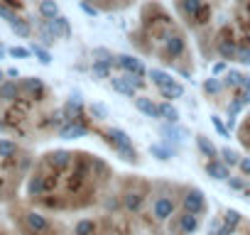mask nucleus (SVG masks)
Returning <instances> with one entry per match:
<instances>
[{"instance_id": "f03ea898", "label": "nucleus", "mask_w": 250, "mask_h": 235, "mask_svg": "<svg viewBox=\"0 0 250 235\" xmlns=\"http://www.w3.org/2000/svg\"><path fill=\"white\" fill-rule=\"evenodd\" d=\"M88 135V128L81 123V120H69L59 128V137L62 140H79V137H86Z\"/></svg>"}, {"instance_id": "c03bdc74", "label": "nucleus", "mask_w": 250, "mask_h": 235, "mask_svg": "<svg viewBox=\"0 0 250 235\" xmlns=\"http://www.w3.org/2000/svg\"><path fill=\"white\" fill-rule=\"evenodd\" d=\"M81 10L86 13V15H91V18H96L98 15V8H93V5H88L86 0H81Z\"/></svg>"}, {"instance_id": "f8f14e48", "label": "nucleus", "mask_w": 250, "mask_h": 235, "mask_svg": "<svg viewBox=\"0 0 250 235\" xmlns=\"http://www.w3.org/2000/svg\"><path fill=\"white\" fill-rule=\"evenodd\" d=\"M20 88H22L25 93H30L32 98H40V96H44V83H42L37 76H32V78H25Z\"/></svg>"}, {"instance_id": "f704fd0d", "label": "nucleus", "mask_w": 250, "mask_h": 235, "mask_svg": "<svg viewBox=\"0 0 250 235\" xmlns=\"http://www.w3.org/2000/svg\"><path fill=\"white\" fill-rule=\"evenodd\" d=\"M96 233V223L93 220H79L76 223V235H93Z\"/></svg>"}, {"instance_id": "a19ab883", "label": "nucleus", "mask_w": 250, "mask_h": 235, "mask_svg": "<svg viewBox=\"0 0 250 235\" xmlns=\"http://www.w3.org/2000/svg\"><path fill=\"white\" fill-rule=\"evenodd\" d=\"M211 123L216 125V130H218V135H221V137H230V133H228V128H226V125H223L221 120H218V118H211Z\"/></svg>"}, {"instance_id": "aec40b11", "label": "nucleus", "mask_w": 250, "mask_h": 235, "mask_svg": "<svg viewBox=\"0 0 250 235\" xmlns=\"http://www.w3.org/2000/svg\"><path fill=\"white\" fill-rule=\"evenodd\" d=\"M40 15L44 20H54L59 15V8H57L54 0H40Z\"/></svg>"}, {"instance_id": "7c9ffc66", "label": "nucleus", "mask_w": 250, "mask_h": 235, "mask_svg": "<svg viewBox=\"0 0 250 235\" xmlns=\"http://www.w3.org/2000/svg\"><path fill=\"white\" fill-rule=\"evenodd\" d=\"M32 54L37 57V61H40V64H44V66H47V64H52V54H49L42 44H32Z\"/></svg>"}, {"instance_id": "5fc2aeb1", "label": "nucleus", "mask_w": 250, "mask_h": 235, "mask_svg": "<svg viewBox=\"0 0 250 235\" xmlns=\"http://www.w3.org/2000/svg\"><path fill=\"white\" fill-rule=\"evenodd\" d=\"M245 194H248V196H250V189H248V191H245Z\"/></svg>"}, {"instance_id": "8fccbe9b", "label": "nucleus", "mask_w": 250, "mask_h": 235, "mask_svg": "<svg viewBox=\"0 0 250 235\" xmlns=\"http://www.w3.org/2000/svg\"><path fill=\"white\" fill-rule=\"evenodd\" d=\"M5 76H10V78H18V76H20V71H18V69H8V71H5Z\"/></svg>"}, {"instance_id": "20e7f679", "label": "nucleus", "mask_w": 250, "mask_h": 235, "mask_svg": "<svg viewBox=\"0 0 250 235\" xmlns=\"http://www.w3.org/2000/svg\"><path fill=\"white\" fill-rule=\"evenodd\" d=\"M47 30L54 35V37H71V25H69V18L64 15H57L54 20H47Z\"/></svg>"}, {"instance_id": "79ce46f5", "label": "nucleus", "mask_w": 250, "mask_h": 235, "mask_svg": "<svg viewBox=\"0 0 250 235\" xmlns=\"http://www.w3.org/2000/svg\"><path fill=\"white\" fill-rule=\"evenodd\" d=\"M0 18H3L5 22H13V20H15L18 15H15V13H13L10 8H5V5H0Z\"/></svg>"}, {"instance_id": "5701e85b", "label": "nucleus", "mask_w": 250, "mask_h": 235, "mask_svg": "<svg viewBox=\"0 0 250 235\" xmlns=\"http://www.w3.org/2000/svg\"><path fill=\"white\" fill-rule=\"evenodd\" d=\"M18 96H20V86H18L15 81L0 86V98H3V100H15Z\"/></svg>"}, {"instance_id": "4be33fe9", "label": "nucleus", "mask_w": 250, "mask_h": 235, "mask_svg": "<svg viewBox=\"0 0 250 235\" xmlns=\"http://www.w3.org/2000/svg\"><path fill=\"white\" fill-rule=\"evenodd\" d=\"M147 76H150V81H152L157 88H162V86H167L169 81H174V78H172L167 71H162V69H150V71H147Z\"/></svg>"}, {"instance_id": "7ed1b4c3", "label": "nucleus", "mask_w": 250, "mask_h": 235, "mask_svg": "<svg viewBox=\"0 0 250 235\" xmlns=\"http://www.w3.org/2000/svg\"><path fill=\"white\" fill-rule=\"evenodd\" d=\"M115 66H120L123 71H128V74H138V76H145V66L138 57L133 54H120L115 57Z\"/></svg>"}, {"instance_id": "4468645a", "label": "nucleus", "mask_w": 250, "mask_h": 235, "mask_svg": "<svg viewBox=\"0 0 250 235\" xmlns=\"http://www.w3.org/2000/svg\"><path fill=\"white\" fill-rule=\"evenodd\" d=\"M206 172H208L211 179H218V181H226V179L230 176V174H228V167L221 164V162H216V159H211V162L206 164Z\"/></svg>"}, {"instance_id": "423d86ee", "label": "nucleus", "mask_w": 250, "mask_h": 235, "mask_svg": "<svg viewBox=\"0 0 250 235\" xmlns=\"http://www.w3.org/2000/svg\"><path fill=\"white\" fill-rule=\"evenodd\" d=\"M184 211H189V213H194V215H199L201 211H204V194L199 191V189H194V191H189L187 196H184Z\"/></svg>"}, {"instance_id": "cd10ccee", "label": "nucleus", "mask_w": 250, "mask_h": 235, "mask_svg": "<svg viewBox=\"0 0 250 235\" xmlns=\"http://www.w3.org/2000/svg\"><path fill=\"white\" fill-rule=\"evenodd\" d=\"M150 155H155L157 159L167 162V159L174 157V150H169V147H165V145H150Z\"/></svg>"}, {"instance_id": "bb28decb", "label": "nucleus", "mask_w": 250, "mask_h": 235, "mask_svg": "<svg viewBox=\"0 0 250 235\" xmlns=\"http://www.w3.org/2000/svg\"><path fill=\"white\" fill-rule=\"evenodd\" d=\"M196 145H199V150H201L206 157H211V159L218 155V150H216V147L208 142V137H204V135H196Z\"/></svg>"}, {"instance_id": "2eb2a0df", "label": "nucleus", "mask_w": 250, "mask_h": 235, "mask_svg": "<svg viewBox=\"0 0 250 235\" xmlns=\"http://www.w3.org/2000/svg\"><path fill=\"white\" fill-rule=\"evenodd\" d=\"M47 189H49V181H47L42 174H35V176L30 179V184H27V191H30V196H42Z\"/></svg>"}, {"instance_id": "49530a36", "label": "nucleus", "mask_w": 250, "mask_h": 235, "mask_svg": "<svg viewBox=\"0 0 250 235\" xmlns=\"http://www.w3.org/2000/svg\"><path fill=\"white\" fill-rule=\"evenodd\" d=\"M238 88H240V96H243L245 91H250V76H243V78H240V86H238Z\"/></svg>"}, {"instance_id": "473e14b6", "label": "nucleus", "mask_w": 250, "mask_h": 235, "mask_svg": "<svg viewBox=\"0 0 250 235\" xmlns=\"http://www.w3.org/2000/svg\"><path fill=\"white\" fill-rule=\"evenodd\" d=\"M218 155L223 157V164H226V167H228V164H230V167H235V164L240 162V157H238V152H233V150H228V147H223V150H218Z\"/></svg>"}, {"instance_id": "1a4fd4ad", "label": "nucleus", "mask_w": 250, "mask_h": 235, "mask_svg": "<svg viewBox=\"0 0 250 235\" xmlns=\"http://www.w3.org/2000/svg\"><path fill=\"white\" fill-rule=\"evenodd\" d=\"M110 86H113V91H118V93H123V96H128V98H135V91H138V88L130 83L128 74L113 76V78H110Z\"/></svg>"}, {"instance_id": "f3484780", "label": "nucleus", "mask_w": 250, "mask_h": 235, "mask_svg": "<svg viewBox=\"0 0 250 235\" xmlns=\"http://www.w3.org/2000/svg\"><path fill=\"white\" fill-rule=\"evenodd\" d=\"M27 225H30L35 233H47V230H49L47 218H44V215H40V213H27Z\"/></svg>"}, {"instance_id": "9b49d317", "label": "nucleus", "mask_w": 250, "mask_h": 235, "mask_svg": "<svg viewBox=\"0 0 250 235\" xmlns=\"http://www.w3.org/2000/svg\"><path fill=\"white\" fill-rule=\"evenodd\" d=\"M201 5H204L201 0H179V13H182L184 18H189V20H196Z\"/></svg>"}, {"instance_id": "de8ad7c7", "label": "nucleus", "mask_w": 250, "mask_h": 235, "mask_svg": "<svg viewBox=\"0 0 250 235\" xmlns=\"http://www.w3.org/2000/svg\"><path fill=\"white\" fill-rule=\"evenodd\" d=\"M223 71H226V64H223V61H218V64L211 66V74H213V76H216V74H223Z\"/></svg>"}, {"instance_id": "09e8293b", "label": "nucleus", "mask_w": 250, "mask_h": 235, "mask_svg": "<svg viewBox=\"0 0 250 235\" xmlns=\"http://www.w3.org/2000/svg\"><path fill=\"white\" fill-rule=\"evenodd\" d=\"M233 233V228H228V225H223V228H218L216 233H208V235H230Z\"/></svg>"}, {"instance_id": "0eeeda50", "label": "nucleus", "mask_w": 250, "mask_h": 235, "mask_svg": "<svg viewBox=\"0 0 250 235\" xmlns=\"http://www.w3.org/2000/svg\"><path fill=\"white\" fill-rule=\"evenodd\" d=\"M184 49H187V44H184L182 37L169 35V37L165 39V57H167V59H177V57H182Z\"/></svg>"}, {"instance_id": "ea45409f", "label": "nucleus", "mask_w": 250, "mask_h": 235, "mask_svg": "<svg viewBox=\"0 0 250 235\" xmlns=\"http://www.w3.org/2000/svg\"><path fill=\"white\" fill-rule=\"evenodd\" d=\"M240 108H243V100H240V96H235V98H233V103L228 105V115H238V113H240Z\"/></svg>"}, {"instance_id": "393cba45", "label": "nucleus", "mask_w": 250, "mask_h": 235, "mask_svg": "<svg viewBox=\"0 0 250 235\" xmlns=\"http://www.w3.org/2000/svg\"><path fill=\"white\" fill-rule=\"evenodd\" d=\"M123 203H125V208L128 211H140V206H143V194H125V198H123Z\"/></svg>"}, {"instance_id": "dca6fc26", "label": "nucleus", "mask_w": 250, "mask_h": 235, "mask_svg": "<svg viewBox=\"0 0 250 235\" xmlns=\"http://www.w3.org/2000/svg\"><path fill=\"white\" fill-rule=\"evenodd\" d=\"M160 93H162V98L174 100V98H182V96H184V86H182V83H177V81H169L167 86H162V88H160Z\"/></svg>"}, {"instance_id": "f257e3e1", "label": "nucleus", "mask_w": 250, "mask_h": 235, "mask_svg": "<svg viewBox=\"0 0 250 235\" xmlns=\"http://www.w3.org/2000/svg\"><path fill=\"white\" fill-rule=\"evenodd\" d=\"M108 140H110V145L115 147V152L123 157V159H135V150H133V142H130V137H128V133L125 130H120V128H110L108 130Z\"/></svg>"}, {"instance_id": "58836bf2", "label": "nucleus", "mask_w": 250, "mask_h": 235, "mask_svg": "<svg viewBox=\"0 0 250 235\" xmlns=\"http://www.w3.org/2000/svg\"><path fill=\"white\" fill-rule=\"evenodd\" d=\"M10 54H13V57H18V59H27V57L32 54V49H25V47H13V49H10Z\"/></svg>"}, {"instance_id": "c9c22d12", "label": "nucleus", "mask_w": 250, "mask_h": 235, "mask_svg": "<svg viewBox=\"0 0 250 235\" xmlns=\"http://www.w3.org/2000/svg\"><path fill=\"white\" fill-rule=\"evenodd\" d=\"M15 152H18V145L15 142L0 140V157H15Z\"/></svg>"}, {"instance_id": "72a5a7b5", "label": "nucleus", "mask_w": 250, "mask_h": 235, "mask_svg": "<svg viewBox=\"0 0 250 235\" xmlns=\"http://www.w3.org/2000/svg\"><path fill=\"white\" fill-rule=\"evenodd\" d=\"M88 113L96 118V120H105V118H108V108L103 103H91L88 105Z\"/></svg>"}, {"instance_id": "a878e982", "label": "nucleus", "mask_w": 250, "mask_h": 235, "mask_svg": "<svg viewBox=\"0 0 250 235\" xmlns=\"http://www.w3.org/2000/svg\"><path fill=\"white\" fill-rule=\"evenodd\" d=\"M8 25H10V30H13L18 37H30V32H32V30H30V25H27L25 20H20V18H15V20H13V22H8Z\"/></svg>"}, {"instance_id": "6e6552de", "label": "nucleus", "mask_w": 250, "mask_h": 235, "mask_svg": "<svg viewBox=\"0 0 250 235\" xmlns=\"http://www.w3.org/2000/svg\"><path fill=\"white\" fill-rule=\"evenodd\" d=\"M47 162H49V167H52L54 172H62V169H66V167L74 162V155H71V152H64V150H57V152L47 155Z\"/></svg>"}, {"instance_id": "a18cd8bd", "label": "nucleus", "mask_w": 250, "mask_h": 235, "mask_svg": "<svg viewBox=\"0 0 250 235\" xmlns=\"http://www.w3.org/2000/svg\"><path fill=\"white\" fill-rule=\"evenodd\" d=\"M226 181H228V186H230V189H238V191H240V189H245V184H243L240 179H230V176H228Z\"/></svg>"}, {"instance_id": "e433bc0d", "label": "nucleus", "mask_w": 250, "mask_h": 235, "mask_svg": "<svg viewBox=\"0 0 250 235\" xmlns=\"http://www.w3.org/2000/svg\"><path fill=\"white\" fill-rule=\"evenodd\" d=\"M235 59H238L243 66H250V49H245V47H238V54H235Z\"/></svg>"}, {"instance_id": "b1692460", "label": "nucleus", "mask_w": 250, "mask_h": 235, "mask_svg": "<svg viewBox=\"0 0 250 235\" xmlns=\"http://www.w3.org/2000/svg\"><path fill=\"white\" fill-rule=\"evenodd\" d=\"M91 74H93V78H98V81H103V78H110V66H108L105 61H93V66H91Z\"/></svg>"}, {"instance_id": "3c124183", "label": "nucleus", "mask_w": 250, "mask_h": 235, "mask_svg": "<svg viewBox=\"0 0 250 235\" xmlns=\"http://www.w3.org/2000/svg\"><path fill=\"white\" fill-rule=\"evenodd\" d=\"M218 228H221V223H218V220H211V225H208V233H216Z\"/></svg>"}, {"instance_id": "a211bd4d", "label": "nucleus", "mask_w": 250, "mask_h": 235, "mask_svg": "<svg viewBox=\"0 0 250 235\" xmlns=\"http://www.w3.org/2000/svg\"><path fill=\"white\" fill-rule=\"evenodd\" d=\"M196 228H199V220H196V215H194V213H189V211H187L184 215H179V230H182V233L191 235Z\"/></svg>"}, {"instance_id": "9d476101", "label": "nucleus", "mask_w": 250, "mask_h": 235, "mask_svg": "<svg viewBox=\"0 0 250 235\" xmlns=\"http://www.w3.org/2000/svg\"><path fill=\"white\" fill-rule=\"evenodd\" d=\"M160 133H162V137H165L167 142H172V140H174V142H182V140L187 137V130L179 128L177 123H167V125H162Z\"/></svg>"}, {"instance_id": "6ab92c4d", "label": "nucleus", "mask_w": 250, "mask_h": 235, "mask_svg": "<svg viewBox=\"0 0 250 235\" xmlns=\"http://www.w3.org/2000/svg\"><path fill=\"white\" fill-rule=\"evenodd\" d=\"M218 54H221V59H223V61H230V59H235L238 47H235L230 39H221V42H218Z\"/></svg>"}, {"instance_id": "c85d7f7f", "label": "nucleus", "mask_w": 250, "mask_h": 235, "mask_svg": "<svg viewBox=\"0 0 250 235\" xmlns=\"http://www.w3.org/2000/svg\"><path fill=\"white\" fill-rule=\"evenodd\" d=\"M204 91H206V93H211V96H216V93H221V91H223V81H221V78H216V76L211 74V78H206V81H204Z\"/></svg>"}, {"instance_id": "2f4dec72", "label": "nucleus", "mask_w": 250, "mask_h": 235, "mask_svg": "<svg viewBox=\"0 0 250 235\" xmlns=\"http://www.w3.org/2000/svg\"><path fill=\"white\" fill-rule=\"evenodd\" d=\"M240 78H243V74L235 71V69H230V71H226V76H223V86H233V88H238V86H240Z\"/></svg>"}, {"instance_id": "ddd939ff", "label": "nucleus", "mask_w": 250, "mask_h": 235, "mask_svg": "<svg viewBox=\"0 0 250 235\" xmlns=\"http://www.w3.org/2000/svg\"><path fill=\"white\" fill-rule=\"evenodd\" d=\"M135 108H138L143 115H147V118H160V113H157V105L152 103V98H145V96L135 98Z\"/></svg>"}, {"instance_id": "864d4df0", "label": "nucleus", "mask_w": 250, "mask_h": 235, "mask_svg": "<svg viewBox=\"0 0 250 235\" xmlns=\"http://www.w3.org/2000/svg\"><path fill=\"white\" fill-rule=\"evenodd\" d=\"M3 78H5V74H3V71H0V81H3Z\"/></svg>"}, {"instance_id": "412c9836", "label": "nucleus", "mask_w": 250, "mask_h": 235, "mask_svg": "<svg viewBox=\"0 0 250 235\" xmlns=\"http://www.w3.org/2000/svg\"><path fill=\"white\" fill-rule=\"evenodd\" d=\"M157 113H160V118H165L167 123H177V120H179V110H177L172 103H162V105H157Z\"/></svg>"}, {"instance_id": "39448f33", "label": "nucleus", "mask_w": 250, "mask_h": 235, "mask_svg": "<svg viewBox=\"0 0 250 235\" xmlns=\"http://www.w3.org/2000/svg\"><path fill=\"white\" fill-rule=\"evenodd\" d=\"M152 213H155L157 220H167V218H172V215H174V201L167 198V196H160V198L152 203Z\"/></svg>"}, {"instance_id": "603ef678", "label": "nucleus", "mask_w": 250, "mask_h": 235, "mask_svg": "<svg viewBox=\"0 0 250 235\" xmlns=\"http://www.w3.org/2000/svg\"><path fill=\"white\" fill-rule=\"evenodd\" d=\"M245 13L250 15V0H248V3H245Z\"/></svg>"}, {"instance_id": "4c0bfd02", "label": "nucleus", "mask_w": 250, "mask_h": 235, "mask_svg": "<svg viewBox=\"0 0 250 235\" xmlns=\"http://www.w3.org/2000/svg\"><path fill=\"white\" fill-rule=\"evenodd\" d=\"M238 223H240V213H238V211H228V213H226V225H228V228H235Z\"/></svg>"}, {"instance_id": "37998d69", "label": "nucleus", "mask_w": 250, "mask_h": 235, "mask_svg": "<svg viewBox=\"0 0 250 235\" xmlns=\"http://www.w3.org/2000/svg\"><path fill=\"white\" fill-rule=\"evenodd\" d=\"M238 167H240V172H243L245 176H250V157H240Z\"/></svg>"}, {"instance_id": "c756f323", "label": "nucleus", "mask_w": 250, "mask_h": 235, "mask_svg": "<svg viewBox=\"0 0 250 235\" xmlns=\"http://www.w3.org/2000/svg\"><path fill=\"white\" fill-rule=\"evenodd\" d=\"M93 59H96V61H105L108 66L115 64V57H113L105 47H96V49H93Z\"/></svg>"}]
</instances>
